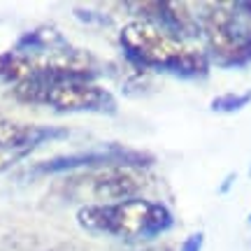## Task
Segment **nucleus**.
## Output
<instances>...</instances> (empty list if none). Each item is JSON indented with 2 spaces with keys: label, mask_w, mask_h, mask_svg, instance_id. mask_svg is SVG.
I'll list each match as a JSON object with an SVG mask.
<instances>
[{
  "label": "nucleus",
  "mask_w": 251,
  "mask_h": 251,
  "mask_svg": "<svg viewBox=\"0 0 251 251\" xmlns=\"http://www.w3.org/2000/svg\"><path fill=\"white\" fill-rule=\"evenodd\" d=\"M247 105H251V89L240 91V93H221V96L212 98L209 109L216 112V114H235V112L244 109Z\"/></svg>",
  "instance_id": "8"
},
{
  "label": "nucleus",
  "mask_w": 251,
  "mask_h": 251,
  "mask_svg": "<svg viewBox=\"0 0 251 251\" xmlns=\"http://www.w3.org/2000/svg\"><path fill=\"white\" fill-rule=\"evenodd\" d=\"M75 17L81 19V21H86V24H96V21H100V24H109V17H100L98 12H93V9H75Z\"/></svg>",
  "instance_id": "10"
},
{
  "label": "nucleus",
  "mask_w": 251,
  "mask_h": 251,
  "mask_svg": "<svg viewBox=\"0 0 251 251\" xmlns=\"http://www.w3.org/2000/svg\"><path fill=\"white\" fill-rule=\"evenodd\" d=\"M119 42L126 61L140 72H168L179 79H205L209 75L212 61L207 49L188 45L151 21H128L119 33Z\"/></svg>",
  "instance_id": "1"
},
{
  "label": "nucleus",
  "mask_w": 251,
  "mask_h": 251,
  "mask_svg": "<svg viewBox=\"0 0 251 251\" xmlns=\"http://www.w3.org/2000/svg\"><path fill=\"white\" fill-rule=\"evenodd\" d=\"M202 247H205V233L202 230H196V233H191L181 242L179 251H202Z\"/></svg>",
  "instance_id": "9"
},
{
  "label": "nucleus",
  "mask_w": 251,
  "mask_h": 251,
  "mask_svg": "<svg viewBox=\"0 0 251 251\" xmlns=\"http://www.w3.org/2000/svg\"><path fill=\"white\" fill-rule=\"evenodd\" d=\"M247 221H249V226H251V214H249V219H247Z\"/></svg>",
  "instance_id": "13"
},
{
  "label": "nucleus",
  "mask_w": 251,
  "mask_h": 251,
  "mask_svg": "<svg viewBox=\"0 0 251 251\" xmlns=\"http://www.w3.org/2000/svg\"><path fill=\"white\" fill-rule=\"evenodd\" d=\"M235 181H237V172H228V175H226V179L219 184L216 193H219V196H226V193H230V188H233Z\"/></svg>",
  "instance_id": "11"
},
{
  "label": "nucleus",
  "mask_w": 251,
  "mask_h": 251,
  "mask_svg": "<svg viewBox=\"0 0 251 251\" xmlns=\"http://www.w3.org/2000/svg\"><path fill=\"white\" fill-rule=\"evenodd\" d=\"M12 96L26 105H47L56 112H117V98L96 81H54L40 72L12 86Z\"/></svg>",
  "instance_id": "4"
},
{
  "label": "nucleus",
  "mask_w": 251,
  "mask_h": 251,
  "mask_svg": "<svg viewBox=\"0 0 251 251\" xmlns=\"http://www.w3.org/2000/svg\"><path fill=\"white\" fill-rule=\"evenodd\" d=\"M77 224L86 233L121 240H151L170 230L175 226V216L163 202L130 198L112 205H81Z\"/></svg>",
  "instance_id": "2"
},
{
  "label": "nucleus",
  "mask_w": 251,
  "mask_h": 251,
  "mask_svg": "<svg viewBox=\"0 0 251 251\" xmlns=\"http://www.w3.org/2000/svg\"><path fill=\"white\" fill-rule=\"evenodd\" d=\"M147 251H172L170 247H156V249H147Z\"/></svg>",
  "instance_id": "12"
},
{
  "label": "nucleus",
  "mask_w": 251,
  "mask_h": 251,
  "mask_svg": "<svg viewBox=\"0 0 251 251\" xmlns=\"http://www.w3.org/2000/svg\"><path fill=\"white\" fill-rule=\"evenodd\" d=\"M200 28L212 63L226 70L251 65V17L242 12L240 2L205 5Z\"/></svg>",
  "instance_id": "3"
},
{
  "label": "nucleus",
  "mask_w": 251,
  "mask_h": 251,
  "mask_svg": "<svg viewBox=\"0 0 251 251\" xmlns=\"http://www.w3.org/2000/svg\"><path fill=\"white\" fill-rule=\"evenodd\" d=\"M63 45H68V40L56 28H35V30H28L26 35L19 37L14 51L24 56H37V54H45V51H51L56 47H63Z\"/></svg>",
  "instance_id": "6"
},
{
  "label": "nucleus",
  "mask_w": 251,
  "mask_h": 251,
  "mask_svg": "<svg viewBox=\"0 0 251 251\" xmlns=\"http://www.w3.org/2000/svg\"><path fill=\"white\" fill-rule=\"evenodd\" d=\"M147 186V175L137 168H100L65 181L70 200H86V205H112L130 198H140Z\"/></svg>",
  "instance_id": "5"
},
{
  "label": "nucleus",
  "mask_w": 251,
  "mask_h": 251,
  "mask_svg": "<svg viewBox=\"0 0 251 251\" xmlns=\"http://www.w3.org/2000/svg\"><path fill=\"white\" fill-rule=\"evenodd\" d=\"M33 72H35V68H33V61L28 56L17 54V51L0 54V81L17 86L24 79H28Z\"/></svg>",
  "instance_id": "7"
}]
</instances>
